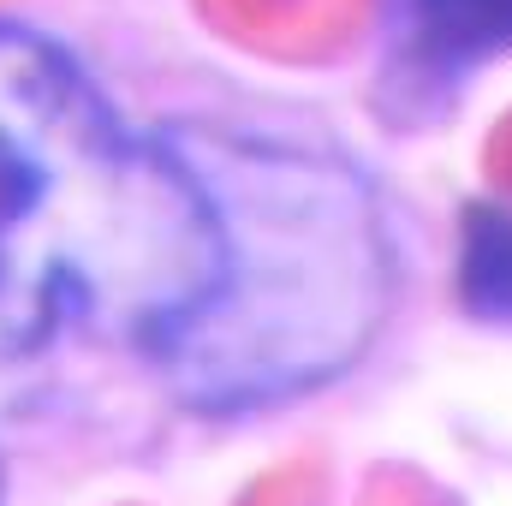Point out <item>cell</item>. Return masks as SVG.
Listing matches in <instances>:
<instances>
[{
  "instance_id": "1",
  "label": "cell",
  "mask_w": 512,
  "mask_h": 506,
  "mask_svg": "<svg viewBox=\"0 0 512 506\" xmlns=\"http://www.w3.org/2000/svg\"><path fill=\"white\" fill-rule=\"evenodd\" d=\"M215 280V209L173 131L131 126L36 24L0 18V364L155 358Z\"/></svg>"
},
{
  "instance_id": "2",
  "label": "cell",
  "mask_w": 512,
  "mask_h": 506,
  "mask_svg": "<svg viewBox=\"0 0 512 506\" xmlns=\"http://www.w3.org/2000/svg\"><path fill=\"white\" fill-rule=\"evenodd\" d=\"M215 209V280L149 364L197 411L239 417L352 370L393 298L370 179L322 149L173 131Z\"/></svg>"
},
{
  "instance_id": "3",
  "label": "cell",
  "mask_w": 512,
  "mask_h": 506,
  "mask_svg": "<svg viewBox=\"0 0 512 506\" xmlns=\"http://www.w3.org/2000/svg\"><path fill=\"white\" fill-rule=\"evenodd\" d=\"M411 36L435 60H477L512 48V0H405Z\"/></svg>"
},
{
  "instance_id": "4",
  "label": "cell",
  "mask_w": 512,
  "mask_h": 506,
  "mask_svg": "<svg viewBox=\"0 0 512 506\" xmlns=\"http://www.w3.org/2000/svg\"><path fill=\"white\" fill-rule=\"evenodd\" d=\"M483 239H489V251H471V280H495V292H489V310H512V221L507 215H495V221H483L477 227Z\"/></svg>"
}]
</instances>
